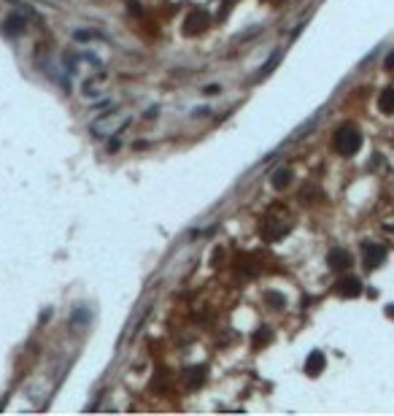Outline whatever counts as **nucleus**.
<instances>
[{"mask_svg": "<svg viewBox=\"0 0 394 416\" xmlns=\"http://www.w3.org/2000/svg\"><path fill=\"white\" fill-rule=\"evenodd\" d=\"M130 122H132V116H130V114H124V111H116V114H100L95 122L89 124V133L95 135V138L119 135Z\"/></svg>", "mask_w": 394, "mask_h": 416, "instance_id": "nucleus-1", "label": "nucleus"}, {"mask_svg": "<svg viewBox=\"0 0 394 416\" xmlns=\"http://www.w3.org/2000/svg\"><path fill=\"white\" fill-rule=\"evenodd\" d=\"M332 146L340 157H354L359 149H362V133H359L354 124H340L335 130V135H332Z\"/></svg>", "mask_w": 394, "mask_h": 416, "instance_id": "nucleus-2", "label": "nucleus"}, {"mask_svg": "<svg viewBox=\"0 0 394 416\" xmlns=\"http://www.w3.org/2000/svg\"><path fill=\"white\" fill-rule=\"evenodd\" d=\"M208 30V14L203 8L200 11H192L189 16L184 19V35H200V32Z\"/></svg>", "mask_w": 394, "mask_h": 416, "instance_id": "nucleus-3", "label": "nucleus"}, {"mask_svg": "<svg viewBox=\"0 0 394 416\" xmlns=\"http://www.w3.org/2000/svg\"><path fill=\"white\" fill-rule=\"evenodd\" d=\"M362 252H365V268L367 270H376L384 265L386 260V249L381 243H362Z\"/></svg>", "mask_w": 394, "mask_h": 416, "instance_id": "nucleus-4", "label": "nucleus"}, {"mask_svg": "<svg viewBox=\"0 0 394 416\" xmlns=\"http://www.w3.org/2000/svg\"><path fill=\"white\" fill-rule=\"evenodd\" d=\"M0 27H3V32L5 35H22L24 30H27V19H24L22 14H11V16H5L3 19V24H0Z\"/></svg>", "mask_w": 394, "mask_h": 416, "instance_id": "nucleus-5", "label": "nucleus"}, {"mask_svg": "<svg viewBox=\"0 0 394 416\" xmlns=\"http://www.w3.org/2000/svg\"><path fill=\"white\" fill-rule=\"evenodd\" d=\"M335 289H338L340 297H359V295H362V281L354 279V276H349V279H340L335 284Z\"/></svg>", "mask_w": 394, "mask_h": 416, "instance_id": "nucleus-6", "label": "nucleus"}, {"mask_svg": "<svg viewBox=\"0 0 394 416\" xmlns=\"http://www.w3.org/2000/svg\"><path fill=\"white\" fill-rule=\"evenodd\" d=\"M327 262H330L332 270H346V268H351V254L346 249H332L327 254Z\"/></svg>", "mask_w": 394, "mask_h": 416, "instance_id": "nucleus-7", "label": "nucleus"}, {"mask_svg": "<svg viewBox=\"0 0 394 416\" xmlns=\"http://www.w3.org/2000/svg\"><path fill=\"white\" fill-rule=\"evenodd\" d=\"M327 368V357L324 352H311L308 354V360H305V373L308 376H319Z\"/></svg>", "mask_w": 394, "mask_h": 416, "instance_id": "nucleus-8", "label": "nucleus"}, {"mask_svg": "<svg viewBox=\"0 0 394 416\" xmlns=\"http://www.w3.org/2000/svg\"><path fill=\"white\" fill-rule=\"evenodd\" d=\"M286 235V227H284V224H278L276 219H268V222H265L262 224V238H265V241H278V238H284Z\"/></svg>", "mask_w": 394, "mask_h": 416, "instance_id": "nucleus-9", "label": "nucleus"}, {"mask_svg": "<svg viewBox=\"0 0 394 416\" xmlns=\"http://www.w3.org/2000/svg\"><path fill=\"white\" fill-rule=\"evenodd\" d=\"M378 111L381 114H394V87H389V89H384L378 95Z\"/></svg>", "mask_w": 394, "mask_h": 416, "instance_id": "nucleus-10", "label": "nucleus"}, {"mask_svg": "<svg viewBox=\"0 0 394 416\" xmlns=\"http://www.w3.org/2000/svg\"><path fill=\"white\" fill-rule=\"evenodd\" d=\"M278 62H281V51H273V54L268 57V62H265L262 68H259V73L254 76V81H262L265 76H270V73H273V68H276Z\"/></svg>", "mask_w": 394, "mask_h": 416, "instance_id": "nucleus-11", "label": "nucleus"}, {"mask_svg": "<svg viewBox=\"0 0 394 416\" xmlns=\"http://www.w3.org/2000/svg\"><path fill=\"white\" fill-rule=\"evenodd\" d=\"M289 181H292V168H278L276 173H273V187L276 189H284Z\"/></svg>", "mask_w": 394, "mask_h": 416, "instance_id": "nucleus-12", "label": "nucleus"}, {"mask_svg": "<svg viewBox=\"0 0 394 416\" xmlns=\"http://www.w3.org/2000/svg\"><path fill=\"white\" fill-rule=\"evenodd\" d=\"M203 381H205V365L192 368V371H189V387H200Z\"/></svg>", "mask_w": 394, "mask_h": 416, "instance_id": "nucleus-13", "label": "nucleus"}, {"mask_svg": "<svg viewBox=\"0 0 394 416\" xmlns=\"http://www.w3.org/2000/svg\"><path fill=\"white\" fill-rule=\"evenodd\" d=\"M265 300H268V306H273V308H284L286 306V297L278 295V292H265Z\"/></svg>", "mask_w": 394, "mask_h": 416, "instance_id": "nucleus-14", "label": "nucleus"}, {"mask_svg": "<svg viewBox=\"0 0 394 416\" xmlns=\"http://www.w3.org/2000/svg\"><path fill=\"white\" fill-rule=\"evenodd\" d=\"M73 38H76V41H97V38H103V35L95 32V30H76Z\"/></svg>", "mask_w": 394, "mask_h": 416, "instance_id": "nucleus-15", "label": "nucleus"}, {"mask_svg": "<svg viewBox=\"0 0 394 416\" xmlns=\"http://www.w3.org/2000/svg\"><path fill=\"white\" fill-rule=\"evenodd\" d=\"M273 333L270 327H259V333H254V346H259V343H270Z\"/></svg>", "mask_w": 394, "mask_h": 416, "instance_id": "nucleus-16", "label": "nucleus"}, {"mask_svg": "<svg viewBox=\"0 0 394 416\" xmlns=\"http://www.w3.org/2000/svg\"><path fill=\"white\" fill-rule=\"evenodd\" d=\"M73 322H89V311L86 308H76L73 311Z\"/></svg>", "mask_w": 394, "mask_h": 416, "instance_id": "nucleus-17", "label": "nucleus"}, {"mask_svg": "<svg viewBox=\"0 0 394 416\" xmlns=\"http://www.w3.org/2000/svg\"><path fill=\"white\" fill-rule=\"evenodd\" d=\"M384 68H386V70H394V51H389V54H386V59H384Z\"/></svg>", "mask_w": 394, "mask_h": 416, "instance_id": "nucleus-18", "label": "nucleus"}, {"mask_svg": "<svg viewBox=\"0 0 394 416\" xmlns=\"http://www.w3.org/2000/svg\"><path fill=\"white\" fill-rule=\"evenodd\" d=\"M219 92H222V87H219V84H211V87L203 89V95H219Z\"/></svg>", "mask_w": 394, "mask_h": 416, "instance_id": "nucleus-19", "label": "nucleus"}, {"mask_svg": "<svg viewBox=\"0 0 394 416\" xmlns=\"http://www.w3.org/2000/svg\"><path fill=\"white\" fill-rule=\"evenodd\" d=\"M157 111H159V108H157V105H154V108H149V111H146V119H151V116H157Z\"/></svg>", "mask_w": 394, "mask_h": 416, "instance_id": "nucleus-20", "label": "nucleus"}, {"mask_svg": "<svg viewBox=\"0 0 394 416\" xmlns=\"http://www.w3.org/2000/svg\"><path fill=\"white\" fill-rule=\"evenodd\" d=\"M386 316H389V319H394V306H386V311H384Z\"/></svg>", "mask_w": 394, "mask_h": 416, "instance_id": "nucleus-21", "label": "nucleus"}]
</instances>
